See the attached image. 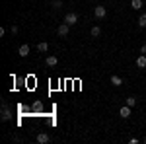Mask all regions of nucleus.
<instances>
[{"label": "nucleus", "instance_id": "f257e3e1", "mask_svg": "<svg viewBox=\"0 0 146 144\" xmlns=\"http://www.w3.org/2000/svg\"><path fill=\"white\" fill-rule=\"evenodd\" d=\"M64 23H68V25H76V23H78V16H76L74 12H68L66 16H64Z\"/></svg>", "mask_w": 146, "mask_h": 144}, {"label": "nucleus", "instance_id": "f03ea898", "mask_svg": "<svg viewBox=\"0 0 146 144\" xmlns=\"http://www.w3.org/2000/svg\"><path fill=\"white\" fill-rule=\"evenodd\" d=\"M68 31H70V25H68V23H60V25L56 27V33L60 35V37H66Z\"/></svg>", "mask_w": 146, "mask_h": 144}, {"label": "nucleus", "instance_id": "7ed1b4c3", "mask_svg": "<svg viewBox=\"0 0 146 144\" xmlns=\"http://www.w3.org/2000/svg\"><path fill=\"white\" fill-rule=\"evenodd\" d=\"M131 109H133V107H129V105L125 103L123 107L119 109V115H121V119H129V117H131Z\"/></svg>", "mask_w": 146, "mask_h": 144}, {"label": "nucleus", "instance_id": "20e7f679", "mask_svg": "<svg viewBox=\"0 0 146 144\" xmlns=\"http://www.w3.org/2000/svg\"><path fill=\"white\" fill-rule=\"evenodd\" d=\"M10 117H12V113L8 109V105H6V101H4L2 103V121H10Z\"/></svg>", "mask_w": 146, "mask_h": 144}, {"label": "nucleus", "instance_id": "39448f33", "mask_svg": "<svg viewBox=\"0 0 146 144\" xmlns=\"http://www.w3.org/2000/svg\"><path fill=\"white\" fill-rule=\"evenodd\" d=\"M94 14H96V18H105V14H107V10H105V6H96V10H94Z\"/></svg>", "mask_w": 146, "mask_h": 144}, {"label": "nucleus", "instance_id": "423d86ee", "mask_svg": "<svg viewBox=\"0 0 146 144\" xmlns=\"http://www.w3.org/2000/svg\"><path fill=\"white\" fill-rule=\"evenodd\" d=\"M49 140H51V138H49V134H47V133H39V134H37V142L47 144Z\"/></svg>", "mask_w": 146, "mask_h": 144}, {"label": "nucleus", "instance_id": "0eeeda50", "mask_svg": "<svg viewBox=\"0 0 146 144\" xmlns=\"http://www.w3.org/2000/svg\"><path fill=\"white\" fill-rule=\"evenodd\" d=\"M136 66L138 68H146V55L136 56Z\"/></svg>", "mask_w": 146, "mask_h": 144}, {"label": "nucleus", "instance_id": "6e6552de", "mask_svg": "<svg viewBox=\"0 0 146 144\" xmlns=\"http://www.w3.org/2000/svg\"><path fill=\"white\" fill-rule=\"evenodd\" d=\"M109 82H111L113 86H121V84H123V78H121V76H117V74H113V76L109 78Z\"/></svg>", "mask_w": 146, "mask_h": 144}, {"label": "nucleus", "instance_id": "1a4fd4ad", "mask_svg": "<svg viewBox=\"0 0 146 144\" xmlns=\"http://www.w3.org/2000/svg\"><path fill=\"white\" fill-rule=\"evenodd\" d=\"M18 55L20 56H27L29 55V45H22V47L18 49Z\"/></svg>", "mask_w": 146, "mask_h": 144}, {"label": "nucleus", "instance_id": "9d476101", "mask_svg": "<svg viewBox=\"0 0 146 144\" xmlns=\"http://www.w3.org/2000/svg\"><path fill=\"white\" fill-rule=\"evenodd\" d=\"M56 64H58L56 56H47V66H56Z\"/></svg>", "mask_w": 146, "mask_h": 144}, {"label": "nucleus", "instance_id": "9b49d317", "mask_svg": "<svg viewBox=\"0 0 146 144\" xmlns=\"http://www.w3.org/2000/svg\"><path fill=\"white\" fill-rule=\"evenodd\" d=\"M131 8L133 10H140L142 8V0H131Z\"/></svg>", "mask_w": 146, "mask_h": 144}, {"label": "nucleus", "instance_id": "f8f14e48", "mask_svg": "<svg viewBox=\"0 0 146 144\" xmlns=\"http://www.w3.org/2000/svg\"><path fill=\"white\" fill-rule=\"evenodd\" d=\"M37 49H39L41 53H45V51H49V43H45V41H41V43L37 45Z\"/></svg>", "mask_w": 146, "mask_h": 144}, {"label": "nucleus", "instance_id": "ddd939ff", "mask_svg": "<svg viewBox=\"0 0 146 144\" xmlns=\"http://www.w3.org/2000/svg\"><path fill=\"white\" fill-rule=\"evenodd\" d=\"M100 35H101V27H98V25L92 27V37H100Z\"/></svg>", "mask_w": 146, "mask_h": 144}, {"label": "nucleus", "instance_id": "4468645a", "mask_svg": "<svg viewBox=\"0 0 146 144\" xmlns=\"http://www.w3.org/2000/svg\"><path fill=\"white\" fill-rule=\"evenodd\" d=\"M138 25H140V27H146V14H140V18H138Z\"/></svg>", "mask_w": 146, "mask_h": 144}, {"label": "nucleus", "instance_id": "2eb2a0df", "mask_svg": "<svg viewBox=\"0 0 146 144\" xmlns=\"http://www.w3.org/2000/svg\"><path fill=\"white\" fill-rule=\"evenodd\" d=\"M127 105H129V107H135L136 105V98H127Z\"/></svg>", "mask_w": 146, "mask_h": 144}, {"label": "nucleus", "instance_id": "dca6fc26", "mask_svg": "<svg viewBox=\"0 0 146 144\" xmlns=\"http://www.w3.org/2000/svg\"><path fill=\"white\" fill-rule=\"evenodd\" d=\"M53 8H55V10L62 8V0H53Z\"/></svg>", "mask_w": 146, "mask_h": 144}, {"label": "nucleus", "instance_id": "f3484780", "mask_svg": "<svg viewBox=\"0 0 146 144\" xmlns=\"http://www.w3.org/2000/svg\"><path fill=\"white\" fill-rule=\"evenodd\" d=\"M140 55H146V45H142V47H140Z\"/></svg>", "mask_w": 146, "mask_h": 144}, {"label": "nucleus", "instance_id": "a211bd4d", "mask_svg": "<svg viewBox=\"0 0 146 144\" xmlns=\"http://www.w3.org/2000/svg\"><path fill=\"white\" fill-rule=\"evenodd\" d=\"M144 142H146V136H144Z\"/></svg>", "mask_w": 146, "mask_h": 144}]
</instances>
